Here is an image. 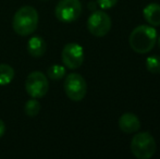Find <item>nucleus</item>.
<instances>
[{"label":"nucleus","mask_w":160,"mask_h":159,"mask_svg":"<svg viewBox=\"0 0 160 159\" xmlns=\"http://www.w3.org/2000/svg\"><path fill=\"white\" fill-rule=\"evenodd\" d=\"M157 32L152 26L138 25L130 34L128 44L136 53L144 55L154 49L157 42Z\"/></svg>","instance_id":"obj_1"},{"label":"nucleus","mask_w":160,"mask_h":159,"mask_svg":"<svg viewBox=\"0 0 160 159\" xmlns=\"http://www.w3.org/2000/svg\"><path fill=\"white\" fill-rule=\"evenodd\" d=\"M38 25V13L35 8L24 6L15 12L13 17L12 26L17 34L28 36L33 34Z\"/></svg>","instance_id":"obj_2"},{"label":"nucleus","mask_w":160,"mask_h":159,"mask_svg":"<svg viewBox=\"0 0 160 159\" xmlns=\"http://www.w3.org/2000/svg\"><path fill=\"white\" fill-rule=\"evenodd\" d=\"M157 149L156 141L149 132H139L131 141V152L138 159H149Z\"/></svg>","instance_id":"obj_3"},{"label":"nucleus","mask_w":160,"mask_h":159,"mask_svg":"<svg viewBox=\"0 0 160 159\" xmlns=\"http://www.w3.org/2000/svg\"><path fill=\"white\" fill-rule=\"evenodd\" d=\"M63 87L67 96L73 102H81L86 96V81L78 73H70L65 77Z\"/></svg>","instance_id":"obj_4"},{"label":"nucleus","mask_w":160,"mask_h":159,"mask_svg":"<svg viewBox=\"0 0 160 159\" xmlns=\"http://www.w3.org/2000/svg\"><path fill=\"white\" fill-rule=\"evenodd\" d=\"M82 4L80 0H60L55 9L56 17L60 22L71 23L80 17Z\"/></svg>","instance_id":"obj_5"},{"label":"nucleus","mask_w":160,"mask_h":159,"mask_svg":"<svg viewBox=\"0 0 160 159\" xmlns=\"http://www.w3.org/2000/svg\"><path fill=\"white\" fill-rule=\"evenodd\" d=\"M111 17L103 11H95L87 20L89 33L96 37H103L111 30Z\"/></svg>","instance_id":"obj_6"},{"label":"nucleus","mask_w":160,"mask_h":159,"mask_svg":"<svg viewBox=\"0 0 160 159\" xmlns=\"http://www.w3.org/2000/svg\"><path fill=\"white\" fill-rule=\"evenodd\" d=\"M26 93L32 98H40L47 94L49 89V83L47 77L40 71H34L30 73L25 82Z\"/></svg>","instance_id":"obj_7"},{"label":"nucleus","mask_w":160,"mask_h":159,"mask_svg":"<svg viewBox=\"0 0 160 159\" xmlns=\"http://www.w3.org/2000/svg\"><path fill=\"white\" fill-rule=\"evenodd\" d=\"M61 59L67 68L71 70L78 69L84 61V50L82 46L76 42L67 44L62 49Z\"/></svg>","instance_id":"obj_8"},{"label":"nucleus","mask_w":160,"mask_h":159,"mask_svg":"<svg viewBox=\"0 0 160 159\" xmlns=\"http://www.w3.org/2000/svg\"><path fill=\"white\" fill-rule=\"evenodd\" d=\"M119 127L123 133H136L141 129V121L134 113L125 112L119 118Z\"/></svg>","instance_id":"obj_9"},{"label":"nucleus","mask_w":160,"mask_h":159,"mask_svg":"<svg viewBox=\"0 0 160 159\" xmlns=\"http://www.w3.org/2000/svg\"><path fill=\"white\" fill-rule=\"evenodd\" d=\"M143 17L152 26L160 25V4L156 2L147 4L143 10Z\"/></svg>","instance_id":"obj_10"},{"label":"nucleus","mask_w":160,"mask_h":159,"mask_svg":"<svg viewBox=\"0 0 160 159\" xmlns=\"http://www.w3.org/2000/svg\"><path fill=\"white\" fill-rule=\"evenodd\" d=\"M28 51L32 57L39 58L46 52V42L38 35L31 37L28 42Z\"/></svg>","instance_id":"obj_11"},{"label":"nucleus","mask_w":160,"mask_h":159,"mask_svg":"<svg viewBox=\"0 0 160 159\" xmlns=\"http://www.w3.org/2000/svg\"><path fill=\"white\" fill-rule=\"evenodd\" d=\"M14 77V70L12 67L6 63H0V86L8 85Z\"/></svg>","instance_id":"obj_12"},{"label":"nucleus","mask_w":160,"mask_h":159,"mask_svg":"<svg viewBox=\"0 0 160 159\" xmlns=\"http://www.w3.org/2000/svg\"><path fill=\"white\" fill-rule=\"evenodd\" d=\"M146 69L152 74H160V56H149L146 59Z\"/></svg>","instance_id":"obj_13"},{"label":"nucleus","mask_w":160,"mask_h":159,"mask_svg":"<svg viewBox=\"0 0 160 159\" xmlns=\"http://www.w3.org/2000/svg\"><path fill=\"white\" fill-rule=\"evenodd\" d=\"M40 110V104L38 102V100H36V98L30 99L26 102L25 107H24V111H25L26 116L31 118H34L38 115Z\"/></svg>","instance_id":"obj_14"},{"label":"nucleus","mask_w":160,"mask_h":159,"mask_svg":"<svg viewBox=\"0 0 160 159\" xmlns=\"http://www.w3.org/2000/svg\"><path fill=\"white\" fill-rule=\"evenodd\" d=\"M47 74L53 81H59L65 75V68L59 64H53L47 70Z\"/></svg>","instance_id":"obj_15"},{"label":"nucleus","mask_w":160,"mask_h":159,"mask_svg":"<svg viewBox=\"0 0 160 159\" xmlns=\"http://www.w3.org/2000/svg\"><path fill=\"white\" fill-rule=\"evenodd\" d=\"M97 3L102 10H107V9L113 8L118 3V0H97Z\"/></svg>","instance_id":"obj_16"},{"label":"nucleus","mask_w":160,"mask_h":159,"mask_svg":"<svg viewBox=\"0 0 160 159\" xmlns=\"http://www.w3.org/2000/svg\"><path fill=\"white\" fill-rule=\"evenodd\" d=\"M4 132H6V125H4L3 121L0 119V137H1V136H3Z\"/></svg>","instance_id":"obj_17"},{"label":"nucleus","mask_w":160,"mask_h":159,"mask_svg":"<svg viewBox=\"0 0 160 159\" xmlns=\"http://www.w3.org/2000/svg\"><path fill=\"white\" fill-rule=\"evenodd\" d=\"M157 42H158V46H159V49H160V36L157 37Z\"/></svg>","instance_id":"obj_18"}]
</instances>
